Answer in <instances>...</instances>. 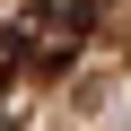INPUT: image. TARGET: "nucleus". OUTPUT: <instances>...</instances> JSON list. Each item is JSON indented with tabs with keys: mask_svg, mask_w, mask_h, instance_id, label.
<instances>
[{
	"mask_svg": "<svg viewBox=\"0 0 131 131\" xmlns=\"http://www.w3.org/2000/svg\"><path fill=\"white\" fill-rule=\"evenodd\" d=\"M88 18H96V0H35V9H18L9 44H18V61L35 52V70H70L88 44Z\"/></svg>",
	"mask_w": 131,
	"mask_h": 131,
	"instance_id": "nucleus-1",
	"label": "nucleus"
},
{
	"mask_svg": "<svg viewBox=\"0 0 131 131\" xmlns=\"http://www.w3.org/2000/svg\"><path fill=\"white\" fill-rule=\"evenodd\" d=\"M9 70H18V44H9V35H0V88H9Z\"/></svg>",
	"mask_w": 131,
	"mask_h": 131,
	"instance_id": "nucleus-2",
	"label": "nucleus"
}]
</instances>
